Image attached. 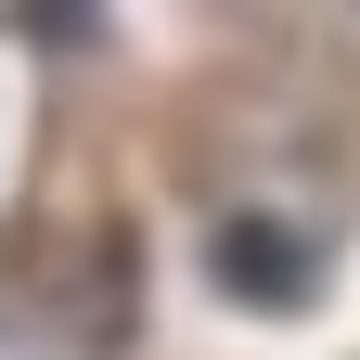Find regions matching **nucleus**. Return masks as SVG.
Here are the masks:
<instances>
[{
	"instance_id": "nucleus-1",
	"label": "nucleus",
	"mask_w": 360,
	"mask_h": 360,
	"mask_svg": "<svg viewBox=\"0 0 360 360\" xmlns=\"http://www.w3.org/2000/svg\"><path fill=\"white\" fill-rule=\"evenodd\" d=\"M206 270H219V296H245V309H309L322 296V245H309L296 219H219Z\"/></svg>"
},
{
	"instance_id": "nucleus-2",
	"label": "nucleus",
	"mask_w": 360,
	"mask_h": 360,
	"mask_svg": "<svg viewBox=\"0 0 360 360\" xmlns=\"http://www.w3.org/2000/svg\"><path fill=\"white\" fill-rule=\"evenodd\" d=\"M26 26L39 39H90V0H26Z\"/></svg>"
}]
</instances>
